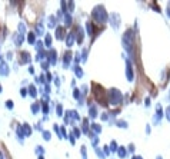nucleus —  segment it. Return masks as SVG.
<instances>
[{"mask_svg": "<svg viewBox=\"0 0 170 159\" xmlns=\"http://www.w3.org/2000/svg\"><path fill=\"white\" fill-rule=\"evenodd\" d=\"M87 33H89V35H93V33H94V26H93L90 22H87Z\"/></svg>", "mask_w": 170, "mask_h": 159, "instance_id": "nucleus-9", "label": "nucleus"}, {"mask_svg": "<svg viewBox=\"0 0 170 159\" xmlns=\"http://www.w3.org/2000/svg\"><path fill=\"white\" fill-rule=\"evenodd\" d=\"M70 59H72V53H70V52H67V53L64 55V63L67 65V63L70 62Z\"/></svg>", "mask_w": 170, "mask_h": 159, "instance_id": "nucleus-12", "label": "nucleus"}, {"mask_svg": "<svg viewBox=\"0 0 170 159\" xmlns=\"http://www.w3.org/2000/svg\"><path fill=\"white\" fill-rule=\"evenodd\" d=\"M117 149V145H116V142H112V151H116Z\"/></svg>", "mask_w": 170, "mask_h": 159, "instance_id": "nucleus-25", "label": "nucleus"}, {"mask_svg": "<svg viewBox=\"0 0 170 159\" xmlns=\"http://www.w3.org/2000/svg\"><path fill=\"white\" fill-rule=\"evenodd\" d=\"M43 138H44V139H50V133H49L47 130H44V132H43Z\"/></svg>", "mask_w": 170, "mask_h": 159, "instance_id": "nucleus-24", "label": "nucleus"}, {"mask_svg": "<svg viewBox=\"0 0 170 159\" xmlns=\"http://www.w3.org/2000/svg\"><path fill=\"white\" fill-rule=\"evenodd\" d=\"M127 79L133 80V70H131V65H130V62H127Z\"/></svg>", "mask_w": 170, "mask_h": 159, "instance_id": "nucleus-8", "label": "nucleus"}, {"mask_svg": "<svg viewBox=\"0 0 170 159\" xmlns=\"http://www.w3.org/2000/svg\"><path fill=\"white\" fill-rule=\"evenodd\" d=\"M43 112H44V113H47V112H49V109H47V105H44V106H43Z\"/></svg>", "mask_w": 170, "mask_h": 159, "instance_id": "nucleus-28", "label": "nucleus"}, {"mask_svg": "<svg viewBox=\"0 0 170 159\" xmlns=\"http://www.w3.org/2000/svg\"><path fill=\"white\" fill-rule=\"evenodd\" d=\"M20 59H22V62H23V63H30V60H32V57H30L29 52H23V53H22V56H20Z\"/></svg>", "mask_w": 170, "mask_h": 159, "instance_id": "nucleus-6", "label": "nucleus"}, {"mask_svg": "<svg viewBox=\"0 0 170 159\" xmlns=\"http://www.w3.org/2000/svg\"><path fill=\"white\" fill-rule=\"evenodd\" d=\"M44 43H46V46H50V44H51V38H50V35H46Z\"/></svg>", "mask_w": 170, "mask_h": 159, "instance_id": "nucleus-18", "label": "nucleus"}, {"mask_svg": "<svg viewBox=\"0 0 170 159\" xmlns=\"http://www.w3.org/2000/svg\"><path fill=\"white\" fill-rule=\"evenodd\" d=\"M20 93H22V96H24L27 92H26V89H22V90H20Z\"/></svg>", "mask_w": 170, "mask_h": 159, "instance_id": "nucleus-29", "label": "nucleus"}, {"mask_svg": "<svg viewBox=\"0 0 170 159\" xmlns=\"http://www.w3.org/2000/svg\"><path fill=\"white\" fill-rule=\"evenodd\" d=\"M62 113H63V112H62V106L59 105V106H57V115H62Z\"/></svg>", "mask_w": 170, "mask_h": 159, "instance_id": "nucleus-26", "label": "nucleus"}, {"mask_svg": "<svg viewBox=\"0 0 170 159\" xmlns=\"http://www.w3.org/2000/svg\"><path fill=\"white\" fill-rule=\"evenodd\" d=\"M73 39H75V36H73V35H69L67 42H66V43H67V46H72V44H73Z\"/></svg>", "mask_w": 170, "mask_h": 159, "instance_id": "nucleus-15", "label": "nucleus"}, {"mask_svg": "<svg viewBox=\"0 0 170 159\" xmlns=\"http://www.w3.org/2000/svg\"><path fill=\"white\" fill-rule=\"evenodd\" d=\"M6 106H7V108H9V109H12V108H13V106H14V103H13V102H12V100H7V102H6Z\"/></svg>", "mask_w": 170, "mask_h": 159, "instance_id": "nucleus-23", "label": "nucleus"}, {"mask_svg": "<svg viewBox=\"0 0 170 159\" xmlns=\"http://www.w3.org/2000/svg\"><path fill=\"white\" fill-rule=\"evenodd\" d=\"M56 36H57V39H63V36H64V29H63V27H57Z\"/></svg>", "mask_w": 170, "mask_h": 159, "instance_id": "nucleus-7", "label": "nucleus"}, {"mask_svg": "<svg viewBox=\"0 0 170 159\" xmlns=\"http://www.w3.org/2000/svg\"><path fill=\"white\" fill-rule=\"evenodd\" d=\"M126 154H127V152H126V149H125V148H120V149H119V156H120V158H125V156H126Z\"/></svg>", "mask_w": 170, "mask_h": 159, "instance_id": "nucleus-14", "label": "nucleus"}, {"mask_svg": "<svg viewBox=\"0 0 170 159\" xmlns=\"http://www.w3.org/2000/svg\"><path fill=\"white\" fill-rule=\"evenodd\" d=\"M167 13H169V16H170V9H169V10H167Z\"/></svg>", "mask_w": 170, "mask_h": 159, "instance_id": "nucleus-33", "label": "nucleus"}, {"mask_svg": "<svg viewBox=\"0 0 170 159\" xmlns=\"http://www.w3.org/2000/svg\"><path fill=\"white\" fill-rule=\"evenodd\" d=\"M167 118L170 119V108H169V111H167Z\"/></svg>", "mask_w": 170, "mask_h": 159, "instance_id": "nucleus-31", "label": "nucleus"}, {"mask_svg": "<svg viewBox=\"0 0 170 159\" xmlns=\"http://www.w3.org/2000/svg\"><path fill=\"white\" fill-rule=\"evenodd\" d=\"M46 56L49 57V62H50L51 65H54V63H56V52H54V50H50Z\"/></svg>", "mask_w": 170, "mask_h": 159, "instance_id": "nucleus-5", "label": "nucleus"}, {"mask_svg": "<svg viewBox=\"0 0 170 159\" xmlns=\"http://www.w3.org/2000/svg\"><path fill=\"white\" fill-rule=\"evenodd\" d=\"M109 100H110V103L117 105V103L122 100V93H120L117 89H110V90H109Z\"/></svg>", "mask_w": 170, "mask_h": 159, "instance_id": "nucleus-2", "label": "nucleus"}, {"mask_svg": "<svg viewBox=\"0 0 170 159\" xmlns=\"http://www.w3.org/2000/svg\"><path fill=\"white\" fill-rule=\"evenodd\" d=\"M89 113H90V116H91V118H94V116H96V108H94V106H93V108H90Z\"/></svg>", "mask_w": 170, "mask_h": 159, "instance_id": "nucleus-20", "label": "nucleus"}, {"mask_svg": "<svg viewBox=\"0 0 170 159\" xmlns=\"http://www.w3.org/2000/svg\"><path fill=\"white\" fill-rule=\"evenodd\" d=\"M91 16L97 22H106L107 20V13H106V10H104L103 6H96L93 9V12H91Z\"/></svg>", "mask_w": 170, "mask_h": 159, "instance_id": "nucleus-1", "label": "nucleus"}, {"mask_svg": "<svg viewBox=\"0 0 170 159\" xmlns=\"http://www.w3.org/2000/svg\"><path fill=\"white\" fill-rule=\"evenodd\" d=\"M27 40H29V43H32V44H35L36 43V36H35V33L32 32V33H29V38H27Z\"/></svg>", "mask_w": 170, "mask_h": 159, "instance_id": "nucleus-10", "label": "nucleus"}, {"mask_svg": "<svg viewBox=\"0 0 170 159\" xmlns=\"http://www.w3.org/2000/svg\"><path fill=\"white\" fill-rule=\"evenodd\" d=\"M32 112H33V113H37V112H39V103L32 105Z\"/></svg>", "mask_w": 170, "mask_h": 159, "instance_id": "nucleus-16", "label": "nucleus"}, {"mask_svg": "<svg viewBox=\"0 0 170 159\" xmlns=\"http://www.w3.org/2000/svg\"><path fill=\"white\" fill-rule=\"evenodd\" d=\"M23 128H24V135H27V136H29V135L32 133V129H30V126H29L27 123H24V125H23Z\"/></svg>", "mask_w": 170, "mask_h": 159, "instance_id": "nucleus-11", "label": "nucleus"}, {"mask_svg": "<svg viewBox=\"0 0 170 159\" xmlns=\"http://www.w3.org/2000/svg\"><path fill=\"white\" fill-rule=\"evenodd\" d=\"M125 46H127V49H130V46H131V43H133V33L127 30L126 33H125Z\"/></svg>", "mask_w": 170, "mask_h": 159, "instance_id": "nucleus-3", "label": "nucleus"}, {"mask_svg": "<svg viewBox=\"0 0 170 159\" xmlns=\"http://www.w3.org/2000/svg\"><path fill=\"white\" fill-rule=\"evenodd\" d=\"M91 129H93L96 133H100V126H99V125H96V123H91Z\"/></svg>", "mask_w": 170, "mask_h": 159, "instance_id": "nucleus-13", "label": "nucleus"}, {"mask_svg": "<svg viewBox=\"0 0 170 159\" xmlns=\"http://www.w3.org/2000/svg\"><path fill=\"white\" fill-rule=\"evenodd\" d=\"M83 36H85V35H83V30H79V36H77V42H79V43L83 42Z\"/></svg>", "mask_w": 170, "mask_h": 159, "instance_id": "nucleus-17", "label": "nucleus"}, {"mask_svg": "<svg viewBox=\"0 0 170 159\" xmlns=\"http://www.w3.org/2000/svg\"><path fill=\"white\" fill-rule=\"evenodd\" d=\"M76 73H77L76 76H79V78H82V76H83V70H82L80 68H76Z\"/></svg>", "mask_w": 170, "mask_h": 159, "instance_id": "nucleus-21", "label": "nucleus"}, {"mask_svg": "<svg viewBox=\"0 0 170 159\" xmlns=\"http://www.w3.org/2000/svg\"><path fill=\"white\" fill-rule=\"evenodd\" d=\"M75 98H76V99H79V90H77V89L75 90Z\"/></svg>", "mask_w": 170, "mask_h": 159, "instance_id": "nucleus-27", "label": "nucleus"}, {"mask_svg": "<svg viewBox=\"0 0 170 159\" xmlns=\"http://www.w3.org/2000/svg\"><path fill=\"white\" fill-rule=\"evenodd\" d=\"M0 92H1V86H0Z\"/></svg>", "mask_w": 170, "mask_h": 159, "instance_id": "nucleus-34", "label": "nucleus"}, {"mask_svg": "<svg viewBox=\"0 0 170 159\" xmlns=\"http://www.w3.org/2000/svg\"><path fill=\"white\" fill-rule=\"evenodd\" d=\"M70 23H72V16L66 14V25H70Z\"/></svg>", "mask_w": 170, "mask_h": 159, "instance_id": "nucleus-22", "label": "nucleus"}, {"mask_svg": "<svg viewBox=\"0 0 170 159\" xmlns=\"http://www.w3.org/2000/svg\"><path fill=\"white\" fill-rule=\"evenodd\" d=\"M29 90H30V95H32L33 98H36V93H37V92H36V87L30 86V89H29Z\"/></svg>", "mask_w": 170, "mask_h": 159, "instance_id": "nucleus-19", "label": "nucleus"}, {"mask_svg": "<svg viewBox=\"0 0 170 159\" xmlns=\"http://www.w3.org/2000/svg\"><path fill=\"white\" fill-rule=\"evenodd\" d=\"M75 133H76V136H79V135H80V132H79V129H75Z\"/></svg>", "mask_w": 170, "mask_h": 159, "instance_id": "nucleus-30", "label": "nucleus"}, {"mask_svg": "<svg viewBox=\"0 0 170 159\" xmlns=\"http://www.w3.org/2000/svg\"><path fill=\"white\" fill-rule=\"evenodd\" d=\"M0 75L1 76H7L9 75V66L6 62H1L0 63Z\"/></svg>", "mask_w": 170, "mask_h": 159, "instance_id": "nucleus-4", "label": "nucleus"}, {"mask_svg": "<svg viewBox=\"0 0 170 159\" xmlns=\"http://www.w3.org/2000/svg\"><path fill=\"white\" fill-rule=\"evenodd\" d=\"M0 159H3V154L1 152H0Z\"/></svg>", "mask_w": 170, "mask_h": 159, "instance_id": "nucleus-32", "label": "nucleus"}]
</instances>
